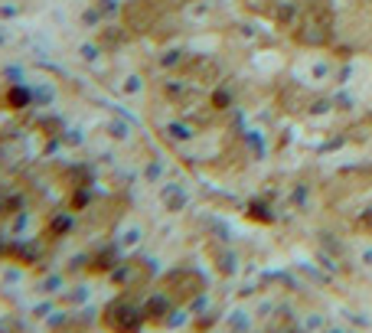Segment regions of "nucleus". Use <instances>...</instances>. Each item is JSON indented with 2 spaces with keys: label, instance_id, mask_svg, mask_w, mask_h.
<instances>
[{
  "label": "nucleus",
  "instance_id": "nucleus-35",
  "mask_svg": "<svg viewBox=\"0 0 372 333\" xmlns=\"http://www.w3.org/2000/svg\"><path fill=\"white\" fill-rule=\"evenodd\" d=\"M144 177H147V180H157V177H160V163H150L147 170H144Z\"/></svg>",
  "mask_w": 372,
  "mask_h": 333
},
{
  "label": "nucleus",
  "instance_id": "nucleus-11",
  "mask_svg": "<svg viewBox=\"0 0 372 333\" xmlns=\"http://www.w3.org/2000/svg\"><path fill=\"white\" fill-rule=\"evenodd\" d=\"M245 219H248V222H258V226H271V222H275V209H271V203H268L265 196H255V200H248V206H245Z\"/></svg>",
  "mask_w": 372,
  "mask_h": 333
},
{
  "label": "nucleus",
  "instance_id": "nucleus-24",
  "mask_svg": "<svg viewBox=\"0 0 372 333\" xmlns=\"http://www.w3.org/2000/svg\"><path fill=\"white\" fill-rule=\"evenodd\" d=\"M356 232H362V236H372V206H366V209L356 216Z\"/></svg>",
  "mask_w": 372,
  "mask_h": 333
},
{
  "label": "nucleus",
  "instance_id": "nucleus-3",
  "mask_svg": "<svg viewBox=\"0 0 372 333\" xmlns=\"http://www.w3.org/2000/svg\"><path fill=\"white\" fill-rule=\"evenodd\" d=\"M163 291H167L177 304H190L196 294H202V291H206V281H202L200 271L177 268V271H170V275L163 278Z\"/></svg>",
  "mask_w": 372,
  "mask_h": 333
},
{
  "label": "nucleus",
  "instance_id": "nucleus-27",
  "mask_svg": "<svg viewBox=\"0 0 372 333\" xmlns=\"http://www.w3.org/2000/svg\"><path fill=\"white\" fill-rule=\"evenodd\" d=\"M180 63H183V49H173V53H167L163 59H160V65H163V69H177Z\"/></svg>",
  "mask_w": 372,
  "mask_h": 333
},
{
  "label": "nucleus",
  "instance_id": "nucleus-17",
  "mask_svg": "<svg viewBox=\"0 0 372 333\" xmlns=\"http://www.w3.org/2000/svg\"><path fill=\"white\" fill-rule=\"evenodd\" d=\"M216 271H219L223 278H232L235 271H238V258H235L229 248H219V252H216Z\"/></svg>",
  "mask_w": 372,
  "mask_h": 333
},
{
  "label": "nucleus",
  "instance_id": "nucleus-31",
  "mask_svg": "<svg viewBox=\"0 0 372 333\" xmlns=\"http://www.w3.org/2000/svg\"><path fill=\"white\" fill-rule=\"evenodd\" d=\"M98 53H102V49H98V46H82V49H79V56H82V59H86V63H92V59H98Z\"/></svg>",
  "mask_w": 372,
  "mask_h": 333
},
{
  "label": "nucleus",
  "instance_id": "nucleus-12",
  "mask_svg": "<svg viewBox=\"0 0 372 333\" xmlns=\"http://www.w3.org/2000/svg\"><path fill=\"white\" fill-rule=\"evenodd\" d=\"M95 203V186L92 183H86V186H69V209L72 213H86L88 206Z\"/></svg>",
  "mask_w": 372,
  "mask_h": 333
},
{
  "label": "nucleus",
  "instance_id": "nucleus-13",
  "mask_svg": "<svg viewBox=\"0 0 372 333\" xmlns=\"http://www.w3.org/2000/svg\"><path fill=\"white\" fill-rule=\"evenodd\" d=\"M170 140H177V144H190L193 138H196V128H193L190 121H183V118H177V121H170L167 124V131H163Z\"/></svg>",
  "mask_w": 372,
  "mask_h": 333
},
{
  "label": "nucleus",
  "instance_id": "nucleus-26",
  "mask_svg": "<svg viewBox=\"0 0 372 333\" xmlns=\"http://www.w3.org/2000/svg\"><path fill=\"white\" fill-rule=\"evenodd\" d=\"M268 333H304V330H300L294 320H277V317H275V327H271Z\"/></svg>",
  "mask_w": 372,
  "mask_h": 333
},
{
  "label": "nucleus",
  "instance_id": "nucleus-33",
  "mask_svg": "<svg viewBox=\"0 0 372 333\" xmlns=\"http://www.w3.org/2000/svg\"><path fill=\"white\" fill-rule=\"evenodd\" d=\"M111 134H115V140H124V138H128V128H124V124H118V121H115V124H111Z\"/></svg>",
  "mask_w": 372,
  "mask_h": 333
},
{
  "label": "nucleus",
  "instance_id": "nucleus-1",
  "mask_svg": "<svg viewBox=\"0 0 372 333\" xmlns=\"http://www.w3.org/2000/svg\"><path fill=\"white\" fill-rule=\"evenodd\" d=\"M98 323H102L108 333H140L144 327H147L140 304L134 301L131 294L111 298V301L102 307V314H98Z\"/></svg>",
  "mask_w": 372,
  "mask_h": 333
},
{
  "label": "nucleus",
  "instance_id": "nucleus-20",
  "mask_svg": "<svg viewBox=\"0 0 372 333\" xmlns=\"http://www.w3.org/2000/svg\"><path fill=\"white\" fill-rule=\"evenodd\" d=\"M88 301V291L82 288V284H75V288L63 291L59 298H56V304H63V307H79V304H86Z\"/></svg>",
  "mask_w": 372,
  "mask_h": 333
},
{
  "label": "nucleus",
  "instance_id": "nucleus-37",
  "mask_svg": "<svg viewBox=\"0 0 372 333\" xmlns=\"http://www.w3.org/2000/svg\"><path fill=\"white\" fill-rule=\"evenodd\" d=\"M323 333H343V330H340V327H330V330H323Z\"/></svg>",
  "mask_w": 372,
  "mask_h": 333
},
{
  "label": "nucleus",
  "instance_id": "nucleus-21",
  "mask_svg": "<svg viewBox=\"0 0 372 333\" xmlns=\"http://www.w3.org/2000/svg\"><path fill=\"white\" fill-rule=\"evenodd\" d=\"M140 238H144V229H140V226H128V229H121L118 245H121V252H131V248L140 245Z\"/></svg>",
  "mask_w": 372,
  "mask_h": 333
},
{
  "label": "nucleus",
  "instance_id": "nucleus-34",
  "mask_svg": "<svg viewBox=\"0 0 372 333\" xmlns=\"http://www.w3.org/2000/svg\"><path fill=\"white\" fill-rule=\"evenodd\" d=\"M359 261H362V268H372V248H362Z\"/></svg>",
  "mask_w": 372,
  "mask_h": 333
},
{
  "label": "nucleus",
  "instance_id": "nucleus-22",
  "mask_svg": "<svg viewBox=\"0 0 372 333\" xmlns=\"http://www.w3.org/2000/svg\"><path fill=\"white\" fill-rule=\"evenodd\" d=\"M304 111H307L310 118H320V115H330V111H333V98H330V95L310 98L307 105H304Z\"/></svg>",
  "mask_w": 372,
  "mask_h": 333
},
{
  "label": "nucleus",
  "instance_id": "nucleus-30",
  "mask_svg": "<svg viewBox=\"0 0 372 333\" xmlns=\"http://www.w3.org/2000/svg\"><path fill=\"white\" fill-rule=\"evenodd\" d=\"M330 69H333V65H330V59H327V63H317V65H314V69H310V76L317 79V82H323V79L330 76Z\"/></svg>",
  "mask_w": 372,
  "mask_h": 333
},
{
  "label": "nucleus",
  "instance_id": "nucleus-16",
  "mask_svg": "<svg viewBox=\"0 0 372 333\" xmlns=\"http://www.w3.org/2000/svg\"><path fill=\"white\" fill-rule=\"evenodd\" d=\"M252 330V314L248 311H232L229 317H225V333H248Z\"/></svg>",
  "mask_w": 372,
  "mask_h": 333
},
{
  "label": "nucleus",
  "instance_id": "nucleus-23",
  "mask_svg": "<svg viewBox=\"0 0 372 333\" xmlns=\"http://www.w3.org/2000/svg\"><path fill=\"white\" fill-rule=\"evenodd\" d=\"M82 271H88V252L75 255L72 261H65V275H82Z\"/></svg>",
  "mask_w": 372,
  "mask_h": 333
},
{
  "label": "nucleus",
  "instance_id": "nucleus-32",
  "mask_svg": "<svg viewBox=\"0 0 372 333\" xmlns=\"http://www.w3.org/2000/svg\"><path fill=\"white\" fill-rule=\"evenodd\" d=\"M49 314H53V301L36 304V307H33V317H36V320H40V317H49Z\"/></svg>",
  "mask_w": 372,
  "mask_h": 333
},
{
  "label": "nucleus",
  "instance_id": "nucleus-28",
  "mask_svg": "<svg viewBox=\"0 0 372 333\" xmlns=\"http://www.w3.org/2000/svg\"><path fill=\"white\" fill-rule=\"evenodd\" d=\"M163 92H167V98L180 101V98L186 95V86H183V82H167V88H163Z\"/></svg>",
  "mask_w": 372,
  "mask_h": 333
},
{
  "label": "nucleus",
  "instance_id": "nucleus-10",
  "mask_svg": "<svg viewBox=\"0 0 372 333\" xmlns=\"http://www.w3.org/2000/svg\"><path fill=\"white\" fill-rule=\"evenodd\" d=\"M235 95H238V88H235L232 82H219V86H213V92H209V108H213V111H232Z\"/></svg>",
  "mask_w": 372,
  "mask_h": 333
},
{
  "label": "nucleus",
  "instance_id": "nucleus-2",
  "mask_svg": "<svg viewBox=\"0 0 372 333\" xmlns=\"http://www.w3.org/2000/svg\"><path fill=\"white\" fill-rule=\"evenodd\" d=\"M333 36V13L327 10V3H310L300 10L298 20V40L300 46H327Z\"/></svg>",
  "mask_w": 372,
  "mask_h": 333
},
{
  "label": "nucleus",
  "instance_id": "nucleus-25",
  "mask_svg": "<svg viewBox=\"0 0 372 333\" xmlns=\"http://www.w3.org/2000/svg\"><path fill=\"white\" fill-rule=\"evenodd\" d=\"M140 86H144V79L140 76H128L124 82H121V92H124V95H138Z\"/></svg>",
  "mask_w": 372,
  "mask_h": 333
},
{
  "label": "nucleus",
  "instance_id": "nucleus-29",
  "mask_svg": "<svg viewBox=\"0 0 372 333\" xmlns=\"http://www.w3.org/2000/svg\"><path fill=\"white\" fill-rule=\"evenodd\" d=\"M333 98V111H346V108H353V98L346 95V92H337V95H330Z\"/></svg>",
  "mask_w": 372,
  "mask_h": 333
},
{
  "label": "nucleus",
  "instance_id": "nucleus-8",
  "mask_svg": "<svg viewBox=\"0 0 372 333\" xmlns=\"http://www.w3.org/2000/svg\"><path fill=\"white\" fill-rule=\"evenodd\" d=\"M75 216H79V213H72L69 206H65V209H59V213H53L49 219H46L43 236L49 238V242H59V238H65L75 229Z\"/></svg>",
  "mask_w": 372,
  "mask_h": 333
},
{
  "label": "nucleus",
  "instance_id": "nucleus-14",
  "mask_svg": "<svg viewBox=\"0 0 372 333\" xmlns=\"http://www.w3.org/2000/svg\"><path fill=\"white\" fill-rule=\"evenodd\" d=\"M36 131L43 134V138H53V140H63V134L69 128H65V121L59 118V115H43V121L36 124Z\"/></svg>",
  "mask_w": 372,
  "mask_h": 333
},
{
  "label": "nucleus",
  "instance_id": "nucleus-5",
  "mask_svg": "<svg viewBox=\"0 0 372 333\" xmlns=\"http://www.w3.org/2000/svg\"><path fill=\"white\" fill-rule=\"evenodd\" d=\"M121 258H124V252H121L118 242H108V245H102L98 252H88V275L108 278V275L118 268V261H121Z\"/></svg>",
  "mask_w": 372,
  "mask_h": 333
},
{
  "label": "nucleus",
  "instance_id": "nucleus-36",
  "mask_svg": "<svg viewBox=\"0 0 372 333\" xmlns=\"http://www.w3.org/2000/svg\"><path fill=\"white\" fill-rule=\"evenodd\" d=\"M7 252H10V242H7V238H0V258H7Z\"/></svg>",
  "mask_w": 372,
  "mask_h": 333
},
{
  "label": "nucleus",
  "instance_id": "nucleus-7",
  "mask_svg": "<svg viewBox=\"0 0 372 333\" xmlns=\"http://www.w3.org/2000/svg\"><path fill=\"white\" fill-rule=\"evenodd\" d=\"M7 258H13L20 268H33V265H40V258H43V245H40V242H30V238H13Z\"/></svg>",
  "mask_w": 372,
  "mask_h": 333
},
{
  "label": "nucleus",
  "instance_id": "nucleus-4",
  "mask_svg": "<svg viewBox=\"0 0 372 333\" xmlns=\"http://www.w3.org/2000/svg\"><path fill=\"white\" fill-rule=\"evenodd\" d=\"M173 307H177V301H173L163 288H154L150 294H144V301H140L144 320L154 323V327H163V320H167V314H170Z\"/></svg>",
  "mask_w": 372,
  "mask_h": 333
},
{
  "label": "nucleus",
  "instance_id": "nucleus-18",
  "mask_svg": "<svg viewBox=\"0 0 372 333\" xmlns=\"http://www.w3.org/2000/svg\"><path fill=\"white\" fill-rule=\"evenodd\" d=\"M193 320V314H190V307L186 304H177L170 314H167V320H163V327L167 330H180V327H186V323Z\"/></svg>",
  "mask_w": 372,
  "mask_h": 333
},
{
  "label": "nucleus",
  "instance_id": "nucleus-19",
  "mask_svg": "<svg viewBox=\"0 0 372 333\" xmlns=\"http://www.w3.org/2000/svg\"><path fill=\"white\" fill-rule=\"evenodd\" d=\"M300 20V7L298 3H277L275 10V23L277 26H294Z\"/></svg>",
  "mask_w": 372,
  "mask_h": 333
},
{
  "label": "nucleus",
  "instance_id": "nucleus-15",
  "mask_svg": "<svg viewBox=\"0 0 372 333\" xmlns=\"http://www.w3.org/2000/svg\"><path fill=\"white\" fill-rule=\"evenodd\" d=\"M20 213H23V193L0 190V216H20Z\"/></svg>",
  "mask_w": 372,
  "mask_h": 333
},
{
  "label": "nucleus",
  "instance_id": "nucleus-6",
  "mask_svg": "<svg viewBox=\"0 0 372 333\" xmlns=\"http://www.w3.org/2000/svg\"><path fill=\"white\" fill-rule=\"evenodd\" d=\"M33 105H36L33 86H23V82L3 86V95H0V108H3V111H30Z\"/></svg>",
  "mask_w": 372,
  "mask_h": 333
},
{
  "label": "nucleus",
  "instance_id": "nucleus-9",
  "mask_svg": "<svg viewBox=\"0 0 372 333\" xmlns=\"http://www.w3.org/2000/svg\"><path fill=\"white\" fill-rule=\"evenodd\" d=\"M160 200H163V209H167V213H183V209H186V203H190V193H186V190H183L180 183H167V186H163V190H160Z\"/></svg>",
  "mask_w": 372,
  "mask_h": 333
}]
</instances>
